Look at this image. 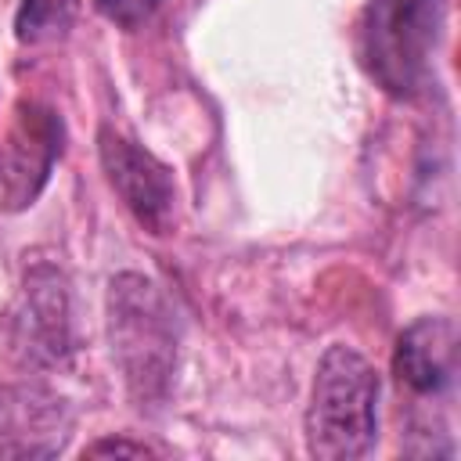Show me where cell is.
I'll return each instance as SVG.
<instances>
[{
    "mask_svg": "<svg viewBox=\"0 0 461 461\" xmlns=\"http://www.w3.org/2000/svg\"><path fill=\"white\" fill-rule=\"evenodd\" d=\"M112 357L137 407L166 400L176 367V317L166 292L144 274H119L108 285Z\"/></svg>",
    "mask_w": 461,
    "mask_h": 461,
    "instance_id": "1",
    "label": "cell"
},
{
    "mask_svg": "<svg viewBox=\"0 0 461 461\" xmlns=\"http://www.w3.org/2000/svg\"><path fill=\"white\" fill-rule=\"evenodd\" d=\"M443 0H371L357 25L364 72L393 97H418L432 86V58L443 36Z\"/></svg>",
    "mask_w": 461,
    "mask_h": 461,
    "instance_id": "2",
    "label": "cell"
},
{
    "mask_svg": "<svg viewBox=\"0 0 461 461\" xmlns=\"http://www.w3.org/2000/svg\"><path fill=\"white\" fill-rule=\"evenodd\" d=\"M378 371L349 346H331L306 407V450L321 461L364 457L378 439Z\"/></svg>",
    "mask_w": 461,
    "mask_h": 461,
    "instance_id": "3",
    "label": "cell"
},
{
    "mask_svg": "<svg viewBox=\"0 0 461 461\" xmlns=\"http://www.w3.org/2000/svg\"><path fill=\"white\" fill-rule=\"evenodd\" d=\"M101 166L130 216L148 230V234H169L176 223V187L173 173L140 144L115 130H101L97 137Z\"/></svg>",
    "mask_w": 461,
    "mask_h": 461,
    "instance_id": "4",
    "label": "cell"
},
{
    "mask_svg": "<svg viewBox=\"0 0 461 461\" xmlns=\"http://www.w3.org/2000/svg\"><path fill=\"white\" fill-rule=\"evenodd\" d=\"M393 375L425 407H450L457 382V328L450 317H418L400 331Z\"/></svg>",
    "mask_w": 461,
    "mask_h": 461,
    "instance_id": "5",
    "label": "cell"
},
{
    "mask_svg": "<svg viewBox=\"0 0 461 461\" xmlns=\"http://www.w3.org/2000/svg\"><path fill=\"white\" fill-rule=\"evenodd\" d=\"M68 439L65 400L43 389H0V457H50Z\"/></svg>",
    "mask_w": 461,
    "mask_h": 461,
    "instance_id": "6",
    "label": "cell"
},
{
    "mask_svg": "<svg viewBox=\"0 0 461 461\" xmlns=\"http://www.w3.org/2000/svg\"><path fill=\"white\" fill-rule=\"evenodd\" d=\"M18 346L36 364H58L68 353L65 285L47 267H36L25 277V313L18 317Z\"/></svg>",
    "mask_w": 461,
    "mask_h": 461,
    "instance_id": "7",
    "label": "cell"
},
{
    "mask_svg": "<svg viewBox=\"0 0 461 461\" xmlns=\"http://www.w3.org/2000/svg\"><path fill=\"white\" fill-rule=\"evenodd\" d=\"M76 11H79V0H22L14 18L18 40L29 47L65 40L76 22Z\"/></svg>",
    "mask_w": 461,
    "mask_h": 461,
    "instance_id": "8",
    "label": "cell"
},
{
    "mask_svg": "<svg viewBox=\"0 0 461 461\" xmlns=\"http://www.w3.org/2000/svg\"><path fill=\"white\" fill-rule=\"evenodd\" d=\"M162 0H94V7L119 29H137L144 25L155 11H158Z\"/></svg>",
    "mask_w": 461,
    "mask_h": 461,
    "instance_id": "9",
    "label": "cell"
},
{
    "mask_svg": "<svg viewBox=\"0 0 461 461\" xmlns=\"http://www.w3.org/2000/svg\"><path fill=\"white\" fill-rule=\"evenodd\" d=\"M86 454H133V457H140V454H151V447L148 443H126V439H101V443L86 447Z\"/></svg>",
    "mask_w": 461,
    "mask_h": 461,
    "instance_id": "10",
    "label": "cell"
}]
</instances>
